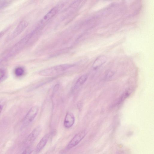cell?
<instances>
[{
    "instance_id": "cell-11",
    "label": "cell",
    "mask_w": 154,
    "mask_h": 154,
    "mask_svg": "<svg viewBox=\"0 0 154 154\" xmlns=\"http://www.w3.org/2000/svg\"><path fill=\"white\" fill-rule=\"evenodd\" d=\"M88 76L86 75H85L81 76L77 80L76 82L75 88H78L82 85L86 81Z\"/></svg>"
},
{
    "instance_id": "cell-10",
    "label": "cell",
    "mask_w": 154,
    "mask_h": 154,
    "mask_svg": "<svg viewBox=\"0 0 154 154\" xmlns=\"http://www.w3.org/2000/svg\"><path fill=\"white\" fill-rule=\"evenodd\" d=\"M107 58L104 55H101L97 57L94 62L92 65L93 67L96 69L100 67L105 63Z\"/></svg>"
},
{
    "instance_id": "cell-4",
    "label": "cell",
    "mask_w": 154,
    "mask_h": 154,
    "mask_svg": "<svg viewBox=\"0 0 154 154\" xmlns=\"http://www.w3.org/2000/svg\"><path fill=\"white\" fill-rule=\"evenodd\" d=\"M86 134V132L85 131H82L76 134L69 142L67 146V148L69 149L77 145Z\"/></svg>"
},
{
    "instance_id": "cell-5",
    "label": "cell",
    "mask_w": 154,
    "mask_h": 154,
    "mask_svg": "<svg viewBox=\"0 0 154 154\" xmlns=\"http://www.w3.org/2000/svg\"><path fill=\"white\" fill-rule=\"evenodd\" d=\"M28 25V23L26 21H23L20 22L11 33L10 38L13 39L17 37L24 30Z\"/></svg>"
},
{
    "instance_id": "cell-12",
    "label": "cell",
    "mask_w": 154,
    "mask_h": 154,
    "mask_svg": "<svg viewBox=\"0 0 154 154\" xmlns=\"http://www.w3.org/2000/svg\"><path fill=\"white\" fill-rule=\"evenodd\" d=\"M24 71L23 68L21 67H17L14 70V74L17 77H20L23 75Z\"/></svg>"
},
{
    "instance_id": "cell-19",
    "label": "cell",
    "mask_w": 154,
    "mask_h": 154,
    "mask_svg": "<svg viewBox=\"0 0 154 154\" xmlns=\"http://www.w3.org/2000/svg\"><path fill=\"white\" fill-rule=\"evenodd\" d=\"M59 85L58 84H57L55 86L54 88V91H56L58 89L59 86Z\"/></svg>"
},
{
    "instance_id": "cell-6",
    "label": "cell",
    "mask_w": 154,
    "mask_h": 154,
    "mask_svg": "<svg viewBox=\"0 0 154 154\" xmlns=\"http://www.w3.org/2000/svg\"><path fill=\"white\" fill-rule=\"evenodd\" d=\"M59 10L57 6L52 8L41 19L40 22V25H42L46 23L58 13Z\"/></svg>"
},
{
    "instance_id": "cell-8",
    "label": "cell",
    "mask_w": 154,
    "mask_h": 154,
    "mask_svg": "<svg viewBox=\"0 0 154 154\" xmlns=\"http://www.w3.org/2000/svg\"><path fill=\"white\" fill-rule=\"evenodd\" d=\"M75 118L73 114L71 112H68L66 114L64 122V126L67 128H69L74 124Z\"/></svg>"
},
{
    "instance_id": "cell-3",
    "label": "cell",
    "mask_w": 154,
    "mask_h": 154,
    "mask_svg": "<svg viewBox=\"0 0 154 154\" xmlns=\"http://www.w3.org/2000/svg\"><path fill=\"white\" fill-rule=\"evenodd\" d=\"M38 111V108L37 106L32 107L26 114L23 120V125L27 126L31 123L34 120Z\"/></svg>"
},
{
    "instance_id": "cell-15",
    "label": "cell",
    "mask_w": 154,
    "mask_h": 154,
    "mask_svg": "<svg viewBox=\"0 0 154 154\" xmlns=\"http://www.w3.org/2000/svg\"><path fill=\"white\" fill-rule=\"evenodd\" d=\"M129 92L128 91H125L121 97L120 102H121L124 100L129 95Z\"/></svg>"
},
{
    "instance_id": "cell-7",
    "label": "cell",
    "mask_w": 154,
    "mask_h": 154,
    "mask_svg": "<svg viewBox=\"0 0 154 154\" xmlns=\"http://www.w3.org/2000/svg\"><path fill=\"white\" fill-rule=\"evenodd\" d=\"M41 128L40 126H37L28 135L26 138V143L27 146H29V144L32 143L37 138L39 134Z\"/></svg>"
},
{
    "instance_id": "cell-16",
    "label": "cell",
    "mask_w": 154,
    "mask_h": 154,
    "mask_svg": "<svg viewBox=\"0 0 154 154\" xmlns=\"http://www.w3.org/2000/svg\"><path fill=\"white\" fill-rule=\"evenodd\" d=\"M5 104V102L3 100H0V114L2 112Z\"/></svg>"
},
{
    "instance_id": "cell-9",
    "label": "cell",
    "mask_w": 154,
    "mask_h": 154,
    "mask_svg": "<svg viewBox=\"0 0 154 154\" xmlns=\"http://www.w3.org/2000/svg\"><path fill=\"white\" fill-rule=\"evenodd\" d=\"M50 135L49 134H47L42 138L36 146L35 149L36 152H39L43 148L47 142Z\"/></svg>"
},
{
    "instance_id": "cell-18",
    "label": "cell",
    "mask_w": 154,
    "mask_h": 154,
    "mask_svg": "<svg viewBox=\"0 0 154 154\" xmlns=\"http://www.w3.org/2000/svg\"><path fill=\"white\" fill-rule=\"evenodd\" d=\"M113 75V73L112 71H109L107 74L106 77L107 78H109L112 76Z\"/></svg>"
},
{
    "instance_id": "cell-13",
    "label": "cell",
    "mask_w": 154,
    "mask_h": 154,
    "mask_svg": "<svg viewBox=\"0 0 154 154\" xmlns=\"http://www.w3.org/2000/svg\"><path fill=\"white\" fill-rule=\"evenodd\" d=\"M12 2L10 0H0V10L9 5Z\"/></svg>"
},
{
    "instance_id": "cell-17",
    "label": "cell",
    "mask_w": 154,
    "mask_h": 154,
    "mask_svg": "<svg viewBox=\"0 0 154 154\" xmlns=\"http://www.w3.org/2000/svg\"><path fill=\"white\" fill-rule=\"evenodd\" d=\"M5 75V72L4 69H0V80L4 77Z\"/></svg>"
},
{
    "instance_id": "cell-1",
    "label": "cell",
    "mask_w": 154,
    "mask_h": 154,
    "mask_svg": "<svg viewBox=\"0 0 154 154\" xmlns=\"http://www.w3.org/2000/svg\"><path fill=\"white\" fill-rule=\"evenodd\" d=\"M33 35L32 33H29L14 44L5 55V58H10L19 52L29 41Z\"/></svg>"
},
{
    "instance_id": "cell-14",
    "label": "cell",
    "mask_w": 154,
    "mask_h": 154,
    "mask_svg": "<svg viewBox=\"0 0 154 154\" xmlns=\"http://www.w3.org/2000/svg\"><path fill=\"white\" fill-rule=\"evenodd\" d=\"M32 151V148L29 146L26 147L21 154H31Z\"/></svg>"
},
{
    "instance_id": "cell-2",
    "label": "cell",
    "mask_w": 154,
    "mask_h": 154,
    "mask_svg": "<svg viewBox=\"0 0 154 154\" xmlns=\"http://www.w3.org/2000/svg\"><path fill=\"white\" fill-rule=\"evenodd\" d=\"M69 64H62L44 69L40 71L39 74L43 76H51L64 71L73 66Z\"/></svg>"
}]
</instances>
